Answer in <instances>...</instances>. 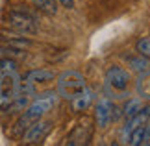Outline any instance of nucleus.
Returning a JSON list of instances; mask_svg holds the SVG:
<instances>
[{
    "instance_id": "nucleus-1",
    "label": "nucleus",
    "mask_w": 150,
    "mask_h": 146,
    "mask_svg": "<svg viewBox=\"0 0 150 146\" xmlns=\"http://www.w3.org/2000/svg\"><path fill=\"white\" fill-rule=\"evenodd\" d=\"M57 98H59L57 92H45V95L37 96L32 104H28L26 111L21 115V118L17 120V124L13 128V135H21V133H24L26 128H30L33 122H37L43 115H47L52 107H56Z\"/></svg>"
},
{
    "instance_id": "nucleus-2",
    "label": "nucleus",
    "mask_w": 150,
    "mask_h": 146,
    "mask_svg": "<svg viewBox=\"0 0 150 146\" xmlns=\"http://www.w3.org/2000/svg\"><path fill=\"white\" fill-rule=\"evenodd\" d=\"M128 85H130V72L126 68L119 65H111L106 71L104 89H106L108 98H117V100L126 98L128 96Z\"/></svg>"
},
{
    "instance_id": "nucleus-3",
    "label": "nucleus",
    "mask_w": 150,
    "mask_h": 146,
    "mask_svg": "<svg viewBox=\"0 0 150 146\" xmlns=\"http://www.w3.org/2000/svg\"><path fill=\"white\" fill-rule=\"evenodd\" d=\"M8 24L13 28L15 32L22 33V35H33L39 30L37 17L32 13L30 9H26L24 6H15L13 9L8 13Z\"/></svg>"
},
{
    "instance_id": "nucleus-4",
    "label": "nucleus",
    "mask_w": 150,
    "mask_h": 146,
    "mask_svg": "<svg viewBox=\"0 0 150 146\" xmlns=\"http://www.w3.org/2000/svg\"><path fill=\"white\" fill-rule=\"evenodd\" d=\"M85 87V78L78 71H65L57 78V95L65 100L76 98Z\"/></svg>"
},
{
    "instance_id": "nucleus-5",
    "label": "nucleus",
    "mask_w": 150,
    "mask_h": 146,
    "mask_svg": "<svg viewBox=\"0 0 150 146\" xmlns=\"http://www.w3.org/2000/svg\"><path fill=\"white\" fill-rule=\"evenodd\" d=\"M21 91L17 71H0V109H6Z\"/></svg>"
},
{
    "instance_id": "nucleus-6",
    "label": "nucleus",
    "mask_w": 150,
    "mask_h": 146,
    "mask_svg": "<svg viewBox=\"0 0 150 146\" xmlns=\"http://www.w3.org/2000/svg\"><path fill=\"white\" fill-rule=\"evenodd\" d=\"M52 130V122L48 120H41L39 118L37 122H33L30 128H26V131L22 133V141L26 144H35V142H41L45 137L50 133Z\"/></svg>"
},
{
    "instance_id": "nucleus-7",
    "label": "nucleus",
    "mask_w": 150,
    "mask_h": 146,
    "mask_svg": "<svg viewBox=\"0 0 150 146\" xmlns=\"http://www.w3.org/2000/svg\"><path fill=\"white\" fill-rule=\"evenodd\" d=\"M91 137H93V126L89 124L87 120L85 122H80V124L74 128V131L69 135L67 139V144L71 146H78V144H89Z\"/></svg>"
},
{
    "instance_id": "nucleus-8",
    "label": "nucleus",
    "mask_w": 150,
    "mask_h": 146,
    "mask_svg": "<svg viewBox=\"0 0 150 146\" xmlns=\"http://www.w3.org/2000/svg\"><path fill=\"white\" fill-rule=\"evenodd\" d=\"M111 113H113V102H111V98H108V96L100 98L98 104H96V111H95L98 128H108L109 126V122H111Z\"/></svg>"
},
{
    "instance_id": "nucleus-9",
    "label": "nucleus",
    "mask_w": 150,
    "mask_h": 146,
    "mask_svg": "<svg viewBox=\"0 0 150 146\" xmlns=\"http://www.w3.org/2000/svg\"><path fill=\"white\" fill-rule=\"evenodd\" d=\"M56 78V74L48 71V68H35V71H30L26 74L24 81L30 85H35V83H47V81H52Z\"/></svg>"
},
{
    "instance_id": "nucleus-10",
    "label": "nucleus",
    "mask_w": 150,
    "mask_h": 146,
    "mask_svg": "<svg viewBox=\"0 0 150 146\" xmlns=\"http://www.w3.org/2000/svg\"><path fill=\"white\" fill-rule=\"evenodd\" d=\"M93 100H95V92L91 91V89H87V87H85V89L80 92V95L76 96V98H72L71 100V104H72V109L74 111H85L87 109L91 104H93Z\"/></svg>"
},
{
    "instance_id": "nucleus-11",
    "label": "nucleus",
    "mask_w": 150,
    "mask_h": 146,
    "mask_svg": "<svg viewBox=\"0 0 150 146\" xmlns=\"http://www.w3.org/2000/svg\"><path fill=\"white\" fill-rule=\"evenodd\" d=\"M135 91L139 98H145V100H150V72H139L137 76V81H135Z\"/></svg>"
},
{
    "instance_id": "nucleus-12",
    "label": "nucleus",
    "mask_w": 150,
    "mask_h": 146,
    "mask_svg": "<svg viewBox=\"0 0 150 146\" xmlns=\"http://www.w3.org/2000/svg\"><path fill=\"white\" fill-rule=\"evenodd\" d=\"M148 61L146 57H143L141 54L139 56H126V63H128V67L132 68V71L135 72H145L148 71Z\"/></svg>"
},
{
    "instance_id": "nucleus-13",
    "label": "nucleus",
    "mask_w": 150,
    "mask_h": 146,
    "mask_svg": "<svg viewBox=\"0 0 150 146\" xmlns=\"http://www.w3.org/2000/svg\"><path fill=\"white\" fill-rule=\"evenodd\" d=\"M0 44L4 46H11V48H19V50H26L32 43L24 37H8V35H0Z\"/></svg>"
},
{
    "instance_id": "nucleus-14",
    "label": "nucleus",
    "mask_w": 150,
    "mask_h": 146,
    "mask_svg": "<svg viewBox=\"0 0 150 146\" xmlns=\"http://www.w3.org/2000/svg\"><path fill=\"white\" fill-rule=\"evenodd\" d=\"M143 109V98H132V100H128L124 104V107H122V115L128 118V116H134L135 113H139V111Z\"/></svg>"
},
{
    "instance_id": "nucleus-15",
    "label": "nucleus",
    "mask_w": 150,
    "mask_h": 146,
    "mask_svg": "<svg viewBox=\"0 0 150 146\" xmlns=\"http://www.w3.org/2000/svg\"><path fill=\"white\" fill-rule=\"evenodd\" d=\"M32 2L39 11H43V13H47V15H56L57 13V2L56 0H32Z\"/></svg>"
},
{
    "instance_id": "nucleus-16",
    "label": "nucleus",
    "mask_w": 150,
    "mask_h": 146,
    "mask_svg": "<svg viewBox=\"0 0 150 146\" xmlns=\"http://www.w3.org/2000/svg\"><path fill=\"white\" fill-rule=\"evenodd\" d=\"M137 52L146 57V59H150V37H143L137 41Z\"/></svg>"
},
{
    "instance_id": "nucleus-17",
    "label": "nucleus",
    "mask_w": 150,
    "mask_h": 146,
    "mask_svg": "<svg viewBox=\"0 0 150 146\" xmlns=\"http://www.w3.org/2000/svg\"><path fill=\"white\" fill-rule=\"evenodd\" d=\"M0 71H17V63L11 57H0Z\"/></svg>"
},
{
    "instance_id": "nucleus-18",
    "label": "nucleus",
    "mask_w": 150,
    "mask_h": 146,
    "mask_svg": "<svg viewBox=\"0 0 150 146\" xmlns=\"http://www.w3.org/2000/svg\"><path fill=\"white\" fill-rule=\"evenodd\" d=\"M63 8H67V9H72L74 8V0H57Z\"/></svg>"
},
{
    "instance_id": "nucleus-19",
    "label": "nucleus",
    "mask_w": 150,
    "mask_h": 146,
    "mask_svg": "<svg viewBox=\"0 0 150 146\" xmlns=\"http://www.w3.org/2000/svg\"><path fill=\"white\" fill-rule=\"evenodd\" d=\"M150 118V116H148ZM150 142V120H146V139H145V144Z\"/></svg>"
}]
</instances>
